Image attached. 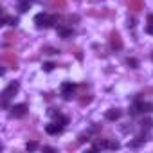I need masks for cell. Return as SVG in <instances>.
I'll list each match as a JSON object with an SVG mask.
<instances>
[{
    "mask_svg": "<svg viewBox=\"0 0 153 153\" xmlns=\"http://www.w3.org/2000/svg\"><path fill=\"white\" fill-rule=\"evenodd\" d=\"M0 59H2V65L7 67V68H18V58H16V54L13 51L2 52V58Z\"/></svg>",
    "mask_w": 153,
    "mask_h": 153,
    "instance_id": "cell-1",
    "label": "cell"
},
{
    "mask_svg": "<svg viewBox=\"0 0 153 153\" xmlns=\"http://www.w3.org/2000/svg\"><path fill=\"white\" fill-rule=\"evenodd\" d=\"M18 88H20V85H18V81H11L6 88H4V92H2V106H7V101H9V97H13L16 92H18Z\"/></svg>",
    "mask_w": 153,
    "mask_h": 153,
    "instance_id": "cell-2",
    "label": "cell"
},
{
    "mask_svg": "<svg viewBox=\"0 0 153 153\" xmlns=\"http://www.w3.org/2000/svg\"><path fill=\"white\" fill-rule=\"evenodd\" d=\"M34 24H36L40 29H42V27L47 29V27H51L54 22H52V16H47L45 13H38V15L34 16Z\"/></svg>",
    "mask_w": 153,
    "mask_h": 153,
    "instance_id": "cell-3",
    "label": "cell"
},
{
    "mask_svg": "<svg viewBox=\"0 0 153 153\" xmlns=\"http://www.w3.org/2000/svg\"><path fill=\"white\" fill-rule=\"evenodd\" d=\"M110 47L114 49V51H121L123 49V40H121V34L119 33H112L110 34Z\"/></svg>",
    "mask_w": 153,
    "mask_h": 153,
    "instance_id": "cell-4",
    "label": "cell"
},
{
    "mask_svg": "<svg viewBox=\"0 0 153 153\" xmlns=\"http://www.w3.org/2000/svg\"><path fill=\"white\" fill-rule=\"evenodd\" d=\"M61 96H63V99H72V96H74V85L72 83H63L61 85Z\"/></svg>",
    "mask_w": 153,
    "mask_h": 153,
    "instance_id": "cell-5",
    "label": "cell"
},
{
    "mask_svg": "<svg viewBox=\"0 0 153 153\" xmlns=\"http://www.w3.org/2000/svg\"><path fill=\"white\" fill-rule=\"evenodd\" d=\"M126 6H128V9H130V11L139 13V11L144 7V2H142V0H126Z\"/></svg>",
    "mask_w": 153,
    "mask_h": 153,
    "instance_id": "cell-6",
    "label": "cell"
},
{
    "mask_svg": "<svg viewBox=\"0 0 153 153\" xmlns=\"http://www.w3.org/2000/svg\"><path fill=\"white\" fill-rule=\"evenodd\" d=\"M11 114L15 115V117H24L25 114H27V105H15L13 108H11Z\"/></svg>",
    "mask_w": 153,
    "mask_h": 153,
    "instance_id": "cell-7",
    "label": "cell"
},
{
    "mask_svg": "<svg viewBox=\"0 0 153 153\" xmlns=\"http://www.w3.org/2000/svg\"><path fill=\"white\" fill-rule=\"evenodd\" d=\"M61 130H63V126H61V124H58V123H51V124H47V128H45V131H47L49 135L61 133Z\"/></svg>",
    "mask_w": 153,
    "mask_h": 153,
    "instance_id": "cell-8",
    "label": "cell"
},
{
    "mask_svg": "<svg viewBox=\"0 0 153 153\" xmlns=\"http://www.w3.org/2000/svg\"><path fill=\"white\" fill-rule=\"evenodd\" d=\"M47 4H49V7L51 9H65V6H67V0H47Z\"/></svg>",
    "mask_w": 153,
    "mask_h": 153,
    "instance_id": "cell-9",
    "label": "cell"
},
{
    "mask_svg": "<svg viewBox=\"0 0 153 153\" xmlns=\"http://www.w3.org/2000/svg\"><path fill=\"white\" fill-rule=\"evenodd\" d=\"M119 117H121V110L119 108H112V110L106 112V119L108 121H117Z\"/></svg>",
    "mask_w": 153,
    "mask_h": 153,
    "instance_id": "cell-10",
    "label": "cell"
},
{
    "mask_svg": "<svg viewBox=\"0 0 153 153\" xmlns=\"http://www.w3.org/2000/svg\"><path fill=\"white\" fill-rule=\"evenodd\" d=\"M18 9H20L22 13L29 11V9H31V0H20V4H18Z\"/></svg>",
    "mask_w": 153,
    "mask_h": 153,
    "instance_id": "cell-11",
    "label": "cell"
},
{
    "mask_svg": "<svg viewBox=\"0 0 153 153\" xmlns=\"http://www.w3.org/2000/svg\"><path fill=\"white\" fill-rule=\"evenodd\" d=\"M13 42H16V34L15 33H6L4 34V43L7 45V43H13Z\"/></svg>",
    "mask_w": 153,
    "mask_h": 153,
    "instance_id": "cell-12",
    "label": "cell"
},
{
    "mask_svg": "<svg viewBox=\"0 0 153 153\" xmlns=\"http://www.w3.org/2000/svg\"><path fill=\"white\" fill-rule=\"evenodd\" d=\"M58 33H59V36H63V38H70L74 33H72V29H65V27H59L58 29Z\"/></svg>",
    "mask_w": 153,
    "mask_h": 153,
    "instance_id": "cell-13",
    "label": "cell"
},
{
    "mask_svg": "<svg viewBox=\"0 0 153 153\" xmlns=\"http://www.w3.org/2000/svg\"><path fill=\"white\" fill-rule=\"evenodd\" d=\"M139 108L140 112H153V103H140Z\"/></svg>",
    "mask_w": 153,
    "mask_h": 153,
    "instance_id": "cell-14",
    "label": "cell"
},
{
    "mask_svg": "<svg viewBox=\"0 0 153 153\" xmlns=\"http://www.w3.org/2000/svg\"><path fill=\"white\" fill-rule=\"evenodd\" d=\"M90 101H92V96H90V94H83V96L79 97V103H81V105H88Z\"/></svg>",
    "mask_w": 153,
    "mask_h": 153,
    "instance_id": "cell-15",
    "label": "cell"
},
{
    "mask_svg": "<svg viewBox=\"0 0 153 153\" xmlns=\"http://www.w3.org/2000/svg\"><path fill=\"white\" fill-rule=\"evenodd\" d=\"M106 148H110V149H117V148H119V142H117V140H106Z\"/></svg>",
    "mask_w": 153,
    "mask_h": 153,
    "instance_id": "cell-16",
    "label": "cell"
},
{
    "mask_svg": "<svg viewBox=\"0 0 153 153\" xmlns=\"http://www.w3.org/2000/svg\"><path fill=\"white\" fill-rule=\"evenodd\" d=\"M25 148H27L29 151H34V149L38 148V142H36V140H31V142H27V146H25Z\"/></svg>",
    "mask_w": 153,
    "mask_h": 153,
    "instance_id": "cell-17",
    "label": "cell"
},
{
    "mask_svg": "<svg viewBox=\"0 0 153 153\" xmlns=\"http://www.w3.org/2000/svg\"><path fill=\"white\" fill-rule=\"evenodd\" d=\"M54 67H56V65H54V63H51V61H49V63H45V65H43V70H45V72H51V70H52V68H54Z\"/></svg>",
    "mask_w": 153,
    "mask_h": 153,
    "instance_id": "cell-18",
    "label": "cell"
},
{
    "mask_svg": "<svg viewBox=\"0 0 153 153\" xmlns=\"http://www.w3.org/2000/svg\"><path fill=\"white\" fill-rule=\"evenodd\" d=\"M126 63H128L131 68H135V67L139 65V63H137V59H133V58H128V61H126Z\"/></svg>",
    "mask_w": 153,
    "mask_h": 153,
    "instance_id": "cell-19",
    "label": "cell"
},
{
    "mask_svg": "<svg viewBox=\"0 0 153 153\" xmlns=\"http://www.w3.org/2000/svg\"><path fill=\"white\" fill-rule=\"evenodd\" d=\"M151 124H153L151 119H144V121H142V126H151Z\"/></svg>",
    "mask_w": 153,
    "mask_h": 153,
    "instance_id": "cell-20",
    "label": "cell"
},
{
    "mask_svg": "<svg viewBox=\"0 0 153 153\" xmlns=\"http://www.w3.org/2000/svg\"><path fill=\"white\" fill-rule=\"evenodd\" d=\"M85 140H88V135H79L78 142H85Z\"/></svg>",
    "mask_w": 153,
    "mask_h": 153,
    "instance_id": "cell-21",
    "label": "cell"
},
{
    "mask_svg": "<svg viewBox=\"0 0 153 153\" xmlns=\"http://www.w3.org/2000/svg\"><path fill=\"white\" fill-rule=\"evenodd\" d=\"M146 33L153 34V24H148V27H146Z\"/></svg>",
    "mask_w": 153,
    "mask_h": 153,
    "instance_id": "cell-22",
    "label": "cell"
},
{
    "mask_svg": "<svg viewBox=\"0 0 153 153\" xmlns=\"http://www.w3.org/2000/svg\"><path fill=\"white\" fill-rule=\"evenodd\" d=\"M18 24V18H9V25H16Z\"/></svg>",
    "mask_w": 153,
    "mask_h": 153,
    "instance_id": "cell-23",
    "label": "cell"
},
{
    "mask_svg": "<svg viewBox=\"0 0 153 153\" xmlns=\"http://www.w3.org/2000/svg\"><path fill=\"white\" fill-rule=\"evenodd\" d=\"M135 25V20L133 18H128V27H133Z\"/></svg>",
    "mask_w": 153,
    "mask_h": 153,
    "instance_id": "cell-24",
    "label": "cell"
},
{
    "mask_svg": "<svg viewBox=\"0 0 153 153\" xmlns=\"http://www.w3.org/2000/svg\"><path fill=\"white\" fill-rule=\"evenodd\" d=\"M43 151H51V153H52V151H54V148H51V146H45V148H43Z\"/></svg>",
    "mask_w": 153,
    "mask_h": 153,
    "instance_id": "cell-25",
    "label": "cell"
},
{
    "mask_svg": "<svg viewBox=\"0 0 153 153\" xmlns=\"http://www.w3.org/2000/svg\"><path fill=\"white\" fill-rule=\"evenodd\" d=\"M148 24H153V15H148Z\"/></svg>",
    "mask_w": 153,
    "mask_h": 153,
    "instance_id": "cell-26",
    "label": "cell"
}]
</instances>
